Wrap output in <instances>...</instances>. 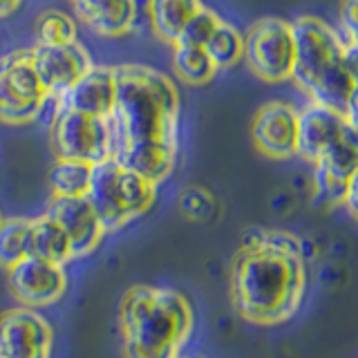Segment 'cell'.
<instances>
[{"mask_svg":"<svg viewBox=\"0 0 358 358\" xmlns=\"http://www.w3.org/2000/svg\"><path fill=\"white\" fill-rule=\"evenodd\" d=\"M36 45L45 48H56V45H70L76 43V22L63 14V11L48 9L36 18Z\"/></svg>","mask_w":358,"mask_h":358,"instance_id":"cell-23","label":"cell"},{"mask_svg":"<svg viewBox=\"0 0 358 358\" xmlns=\"http://www.w3.org/2000/svg\"><path fill=\"white\" fill-rule=\"evenodd\" d=\"M29 233L31 220L9 217L0 224V266L7 271L20 260L29 257Z\"/></svg>","mask_w":358,"mask_h":358,"instance_id":"cell-21","label":"cell"},{"mask_svg":"<svg viewBox=\"0 0 358 358\" xmlns=\"http://www.w3.org/2000/svg\"><path fill=\"white\" fill-rule=\"evenodd\" d=\"M255 148L271 159H287L298 152V110L282 101H268L251 123Z\"/></svg>","mask_w":358,"mask_h":358,"instance_id":"cell-13","label":"cell"},{"mask_svg":"<svg viewBox=\"0 0 358 358\" xmlns=\"http://www.w3.org/2000/svg\"><path fill=\"white\" fill-rule=\"evenodd\" d=\"M18 5H20V0H0V18L9 16Z\"/></svg>","mask_w":358,"mask_h":358,"instance_id":"cell-28","label":"cell"},{"mask_svg":"<svg viewBox=\"0 0 358 358\" xmlns=\"http://www.w3.org/2000/svg\"><path fill=\"white\" fill-rule=\"evenodd\" d=\"M350 119V132H352V139L354 143L358 145V115H352V117H347Z\"/></svg>","mask_w":358,"mask_h":358,"instance_id":"cell-30","label":"cell"},{"mask_svg":"<svg viewBox=\"0 0 358 358\" xmlns=\"http://www.w3.org/2000/svg\"><path fill=\"white\" fill-rule=\"evenodd\" d=\"M343 206H345L347 210H350V215L358 222V171L352 175L350 184H347Z\"/></svg>","mask_w":358,"mask_h":358,"instance_id":"cell-27","label":"cell"},{"mask_svg":"<svg viewBox=\"0 0 358 358\" xmlns=\"http://www.w3.org/2000/svg\"><path fill=\"white\" fill-rule=\"evenodd\" d=\"M50 101L34 70L31 50H16L0 56V121L25 126L36 121Z\"/></svg>","mask_w":358,"mask_h":358,"instance_id":"cell-6","label":"cell"},{"mask_svg":"<svg viewBox=\"0 0 358 358\" xmlns=\"http://www.w3.org/2000/svg\"><path fill=\"white\" fill-rule=\"evenodd\" d=\"M92 168L83 162L56 159L50 168V186L54 197H87Z\"/></svg>","mask_w":358,"mask_h":358,"instance_id":"cell-19","label":"cell"},{"mask_svg":"<svg viewBox=\"0 0 358 358\" xmlns=\"http://www.w3.org/2000/svg\"><path fill=\"white\" fill-rule=\"evenodd\" d=\"M31 63L45 92L54 101L61 99L92 67L87 50L78 41L70 45H56V48L36 45L31 50Z\"/></svg>","mask_w":358,"mask_h":358,"instance_id":"cell-11","label":"cell"},{"mask_svg":"<svg viewBox=\"0 0 358 358\" xmlns=\"http://www.w3.org/2000/svg\"><path fill=\"white\" fill-rule=\"evenodd\" d=\"M29 255L41 257V260H48L59 266H65L70 260H74L72 246L65 231L48 215V213L36 220H31Z\"/></svg>","mask_w":358,"mask_h":358,"instance_id":"cell-17","label":"cell"},{"mask_svg":"<svg viewBox=\"0 0 358 358\" xmlns=\"http://www.w3.org/2000/svg\"><path fill=\"white\" fill-rule=\"evenodd\" d=\"M204 50L215 70H229L244 56V36L233 25L222 20L204 45Z\"/></svg>","mask_w":358,"mask_h":358,"instance_id":"cell-22","label":"cell"},{"mask_svg":"<svg viewBox=\"0 0 358 358\" xmlns=\"http://www.w3.org/2000/svg\"><path fill=\"white\" fill-rule=\"evenodd\" d=\"M0 358H3V356H0Z\"/></svg>","mask_w":358,"mask_h":358,"instance_id":"cell-33","label":"cell"},{"mask_svg":"<svg viewBox=\"0 0 358 358\" xmlns=\"http://www.w3.org/2000/svg\"><path fill=\"white\" fill-rule=\"evenodd\" d=\"M115 99H117L115 67L92 65L61 99H56V106L83 112V115L110 119L112 110H115Z\"/></svg>","mask_w":358,"mask_h":358,"instance_id":"cell-15","label":"cell"},{"mask_svg":"<svg viewBox=\"0 0 358 358\" xmlns=\"http://www.w3.org/2000/svg\"><path fill=\"white\" fill-rule=\"evenodd\" d=\"M204 7L201 0H148V18L152 31L162 41L175 45L184 25Z\"/></svg>","mask_w":358,"mask_h":358,"instance_id":"cell-18","label":"cell"},{"mask_svg":"<svg viewBox=\"0 0 358 358\" xmlns=\"http://www.w3.org/2000/svg\"><path fill=\"white\" fill-rule=\"evenodd\" d=\"M307 289L302 244L285 231H255L235 255L231 298L246 322L273 327L298 313Z\"/></svg>","mask_w":358,"mask_h":358,"instance_id":"cell-2","label":"cell"},{"mask_svg":"<svg viewBox=\"0 0 358 358\" xmlns=\"http://www.w3.org/2000/svg\"><path fill=\"white\" fill-rule=\"evenodd\" d=\"M296 43L291 78L311 101L343 112L347 117L354 81L345 63L347 43L318 16H298L291 22Z\"/></svg>","mask_w":358,"mask_h":358,"instance_id":"cell-4","label":"cell"},{"mask_svg":"<svg viewBox=\"0 0 358 358\" xmlns=\"http://www.w3.org/2000/svg\"><path fill=\"white\" fill-rule=\"evenodd\" d=\"M173 70L188 85H204L217 72L204 48H188V45H175Z\"/></svg>","mask_w":358,"mask_h":358,"instance_id":"cell-20","label":"cell"},{"mask_svg":"<svg viewBox=\"0 0 358 358\" xmlns=\"http://www.w3.org/2000/svg\"><path fill=\"white\" fill-rule=\"evenodd\" d=\"M341 27L347 45L358 48V0H341Z\"/></svg>","mask_w":358,"mask_h":358,"instance_id":"cell-25","label":"cell"},{"mask_svg":"<svg viewBox=\"0 0 358 358\" xmlns=\"http://www.w3.org/2000/svg\"><path fill=\"white\" fill-rule=\"evenodd\" d=\"M222 22V18L215 14V11H210L206 7H201L197 14L190 18L182 34H179V38L175 45H188V48H204L208 43V38L213 36V31L217 29V25Z\"/></svg>","mask_w":358,"mask_h":358,"instance_id":"cell-24","label":"cell"},{"mask_svg":"<svg viewBox=\"0 0 358 358\" xmlns=\"http://www.w3.org/2000/svg\"><path fill=\"white\" fill-rule=\"evenodd\" d=\"M179 204H182L184 213L190 217H204L206 210L210 208V197L204 193V190L199 188H188L184 190L182 199H179Z\"/></svg>","mask_w":358,"mask_h":358,"instance_id":"cell-26","label":"cell"},{"mask_svg":"<svg viewBox=\"0 0 358 358\" xmlns=\"http://www.w3.org/2000/svg\"><path fill=\"white\" fill-rule=\"evenodd\" d=\"M249 70L268 83L287 81L294 74L296 43L291 22L262 18L253 22L244 36V56Z\"/></svg>","mask_w":358,"mask_h":358,"instance_id":"cell-8","label":"cell"},{"mask_svg":"<svg viewBox=\"0 0 358 358\" xmlns=\"http://www.w3.org/2000/svg\"><path fill=\"white\" fill-rule=\"evenodd\" d=\"M179 358H182V356H179Z\"/></svg>","mask_w":358,"mask_h":358,"instance_id":"cell-32","label":"cell"},{"mask_svg":"<svg viewBox=\"0 0 358 358\" xmlns=\"http://www.w3.org/2000/svg\"><path fill=\"white\" fill-rule=\"evenodd\" d=\"M115 81L110 159L159 186L177 164L179 92L166 74L145 65L115 67Z\"/></svg>","mask_w":358,"mask_h":358,"instance_id":"cell-1","label":"cell"},{"mask_svg":"<svg viewBox=\"0 0 358 358\" xmlns=\"http://www.w3.org/2000/svg\"><path fill=\"white\" fill-rule=\"evenodd\" d=\"M350 134V119L343 112L322 103H311L298 112V152L316 164L336 143Z\"/></svg>","mask_w":358,"mask_h":358,"instance_id":"cell-14","label":"cell"},{"mask_svg":"<svg viewBox=\"0 0 358 358\" xmlns=\"http://www.w3.org/2000/svg\"><path fill=\"white\" fill-rule=\"evenodd\" d=\"M50 143L56 159L96 166L112 157L110 119L56 106V115L50 126Z\"/></svg>","mask_w":358,"mask_h":358,"instance_id":"cell-7","label":"cell"},{"mask_svg":"<svg viewBox=\"0 0 358 358\" xmlns=\"http://www.w3.org/2000/svg\"><path fill=\"white\" fill-rule=\"evenodd\" d=\"M3 220H5V217H3V215H0V224H3Z\"/></svg>","mask_w":358,"mask_h":358,"instance_id":"cell-31","label":"cell"},{"mask_svg":"<svg viewBox=\"0 0 358 358\" xmlns=\"http://www.w3.org/2000/svg\"><path fill=\"white\" fill-rule=\"evenodd\" d=\"M54 331L36 309L16 307L0 316V356L3 358H52Z\"/></svg>","mask_w":358,"mask_h":358,"instance_id":"cell-9","label":"cell"},{"mask_svg":"<svg viewBox=\"0 0 358 358\" xmlns=\"http://www.w3.org/2000/svg\"><path fill=\"white\" fill-rule=\"evenodd\" d=\"M9 287L22 307H50L65 296L67 275L63 266L29 255L9 268Z\"/></svg>","mask_w":358,"mask_h":358,"instance_id":"cell-10","label":"cell"},{"mask_svg":"<svg viewBox=\"0 0 358 358\" xmlns=\"http://www.w3.org/2000/svg\"><path fill=\"white\" fill-rule=\"evenodd\" d=\"M48 215L65 231L74 257L92 255L106 238L103 224L87 197H52Z\"/></svg>","mask_w":358,"mask_h":358,"instance_id":"cell-12","label":"cell"},{"mask_svg":"<svg viewBox=\"0 0 358 358\" xmlns=\"http://www.w3.org/2000/svg\"><path fill=\"white\" fill-rule=\"evenodd\" d=\"M76 16L101 36L128 34L137 22V0H72Z\"/></svg>","mask_w":358,"mask_h":358,"instance_id":"cell-16","label":"cell"},{"mask_svg":"<svg viewBox=\"0 0 358 358\" xmlns=\"http://www.w3.org/2000/svg\"><path fill=\"white\" fill-rule=\"evenodd\" d=\"M119 327L123 358H179L193 334L195 313L175 289L137 285L121 298Z\"/></svg>","mask_w":358,"mask_h":358,"instance_id":"cell-3","label":"cell"},{"mask_svg":"<svg viewBox=\"0 0 358 358\" xmlns=\"http://www.w3.org/2000/svg\"><path fill=\"white\" fill-rule=\"evenodd\" d=\"M352 115H358V81L354 83V92H352V99H350V108H347V117Z\"/></svg>","mask_w":358,"mask_h":358,"instance_id":"cell-29","label":"cell"},{"mask_svg":"<svg viewBox=\"0 0 358 358\" xmlns=\"http://www.w3.org/2000/svg\"><path fill=\"white\" fill-rule=\"evenodd\" d=\"M87 199L110 233L145 215L155 206L157 186L119 162L106 159L92 168Z\"/></svg>","mask_w":358,"mask_h":358,"instance_id":"cell-5","label":"cell"}]
</instances>
